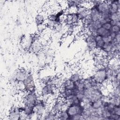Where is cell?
<instances>
[{
	"label": "cell",
	"mask_w": 120,
	"mask_h": 120,
	"mask_svg": "<svg viewBox=\"0 0 120 120\" xmlns=\"http://www.w3.org/2000/svg\"><path fill=\"white\" fill-rule=\"evenodd\" d=\"M59 120H70V117L66 110H62L57 113Z\"/></svg>",
	"instance_id": "cell-16"
},
{
	"label": "cell",
	"mask_w": 120,
	"mask_h": 120,
	"mask_svg": "<svg viewBox=\"0 0 120 120\" xmlns=\"http://www.w3.org/2000/svg\"><path fill=\"white\" fill-rule=\"evenodd\" d=\"M32 51L35 53H38L41 51L42 50V43L40 42L39 40L35 41L31 48Z\"/></svg>",
	"instance_id": "cell-14"
},
{
	"label": "cell",
	"mask_w": 120,
	"mask_h": 120,
	"mask_svg": "<svg viewBox=\"0 0 120 120\" xmlns=\"http://www.w3.org/2000/svg\"><path fill=\"white\" fill-rule=\"evenodd\" d=\"M89 17L93 22L99 21L101 17V14L98 12L96 6H92L90 8V14Z\"/></svg>",
	"instance_id": "cell-11"
},
{
	"label": "cell",
	"mask_w": 120,
	"mask_h": 120,
	"mask_svg": "<svg viewBox=\"0 0 120 120\" xmlns=\"http://www.w3.org/2000/svg\"><path fill=\"white\" fill-rule=\"evenodd\" d=\"M68 78L76 83L83 78V74L79 71H74L70 74Z\"/></svg>",
	"instance_id": "cell-13"
},
{
	"label": "cell",
	"mask_w": 120,
	"mask_h": 120,
	"mask_svg": "<svg viewBox=\"0 0 120 120\" xmlns=\"http://www.w3.org/2000/svg\"><path fill=\"white\" fill-rule=\"evenodd\" d=\"M76 87V83L74 82L68 78L62 80L61 84L59 89L73 90Z\"/></svg>",
	"instance_id": "cell-9"
},
{
	"label": "cell",
	"mask_w": 120,
	"mask_h": 120,
	"mask_svg": "<svg viewBox=\"0 0 120 120\" xmlns=\"http://www.w3.org/2000/svg\"><path fill=\"white\" fill-rule=\"evenodd\" d=\"M84 109L83 107L81 104H79L78 105H70L68 106L66 108V110L69 115L71 120V117L76 114H82Z\"/></svg>",
	"instance_id": "cell-3"
},
{
	"label": "cell",
	"mask_w": 120,
	"mask_h": 120,
	"mask_svg": "<svg viewBox=\"0 0 120 120\" xmlns=\"http://www.w3.org/2000/svg\"><path fill=\"white\" fill-rule=\"evenodd\" d=\"M76 96L80 100V101L81 102V101L83 99V98H84V93H83V91H79L77 94L76 95Z\"/></svg>",
	"instance_id": "cell-26"
},
{
	"label": "cell",
	"mask_w": 120,
	"mask_h": 120,
	"mask_svg": "<svg viewBox=\"0 0 120 120\" xmlns=\"http://www.w3.org/2000/svg\"><path fill=\"white\" fill-rule=\"evenodd\" d=\"M112 38H111V37L110 36H106V37H103V40L104 42V43H110L112 41Z\"/></svg>",
	"instance_id": "cell-25"
},
{
	"label": "cell",
	"mask_w": 120,
	"mask_h": 120,
	"mask_svg": "<svg viewBox=\"0 0 120 120\" xmlns=\"http://www.w3.org/2000/svg\"><path fill=\"white\" fill-rule=\"evenodd\" d=\"M100 14L109 10V1H98L95 5Z\"/></svg>",
	"instance_id": "cell-10"
},
{
	"label": "cell",
	"mask_w": 120,
	"mask_h": 120,
	"mask_svg": "<svg viewBox=\"0 0 120 120\" xmlns=\"http://www.w3.org/2000/svg\"><path fill=\"white\" fill-rule=\"evenodd\" d=\"M103 98L98 100L92 101V103H91V107L94 109H97L101 107L102 106V102Z\"/></svg>",
	"instance_id": "cell-18"
},
{
	"label": "cell",
	"mask_w": 120,
	"mask_h": 120,
	"mask_svg": "<svg viewBox=\"0 0 120 120\" xmlns=\"http://www.w3.org/2000/svg\"><path fill=\"white\" fill-rule=\"evenodd\" d=\"M111 32L110 30H106L103 28L102 27L98 29L96 33V35H99L102 37L109 36L111 34Z\"/></svg>",
	"instance_id": "cell-15"
},
{
	"label": "cell",
	"mask_w": 120,
	"mask_h": 120,
	"mask_svg": "<svg viewBox=\"0 0 120 120\" xmlns=\"http://www.w3.org/2000/svg\"><path fill=\"white\" fill-rule=\"evenodd\" d=\"M93 25L94 26V27H95V28L98 30V29L99 28H101L102 27V24L101 23V22L99 21H96V22H93Z\"/></svg>",
	"instance_id": "cell-24"
},
{
	"label": "cell",
	"mask_w": 120,
	"mask_h": 120,
	"mask_svg": "<svg viewBox=\"0 0 120 120\" xmlns=\"http://www.w3.org/2000/svg\"><path fill=\"white\" fill-rule=\"evenodd\" d=\"M48 15L46 11H42L38 12L35 18V22L38 27L44 24L45 20L48 18Z\"/></svg>",
	"instance_id": "cell-7"
},
{
	"label": "cell",
	"mask_w": 120,
	"mask_h": 120,
	"mask_svg": "<svg viewBox=\"0 0 120 120\" xmlns=\"http://www.w3.org/2000/svg\"><path fill=\"white\" fill-rule=\"evenodd\" d=\"M30 73V71L25 68H18L15 71L12 76L18 82H23Z\"/></svg>",
	"instance_id": "cell-4"
},
{
	"label": "cell",
	"mask_w": 120,
	"mask_h": 120,
	"mask_svg": "<svg viewBox=\"0 0 120 120\" xmlns=\"http://www.w3.org/2000/svg\"><path fill=\"white\" fill-rule=\"evenodd\" d=\"M76 88L80 91H82L85 89L83 78L76 82Z\"/></svg>",
	"instance_id": "cell-19"
},
{
	"label": "cell",
	"mask_w": 120,
	"mask_h": 120,
	"mask_svg": "<svg viewBox=\"0 0 120 120\" xmlns=\"http://www.w3.org/2000/svg\"><path fill=\"white\" fill-rule=\"evenodd\" d=\"M23 83L25 87L24 91L29 92L36 88V83L33 76L31 72L23 81Z\"/></svg>",
	"instance_id": "cell-5"
},
{
	"label": "cell",
	"mask_w": 120,
	"mask_h": 120,
	"mask_svg": "<svg viewBox=\"0 0 120 120\" xmlns=\"http://www.w3.org/2000/svg\"><path fill=\"white\" fill-rule=\"evenodd\" d=\"M39 99V95L36 88L28 92L27 95L23 98L22 101L23 104H30L35 105Z\"/></svg>",
	"instance_id": "cell-1"
},
{
	"label": "cell",
	"mask_w": 120,
	"mask_h": 120,
	"mask_svg": "<svg viewBox=\"0 0 120 120\" xmlns=\"http://www.w3.org/2000/svg\"><path fill=\"white\" fill-rule=\"evenodd\" d=\"M110 32L118 33L120 32V25H115L112 26L110 30Z\"/></svg>",
	"instance_id": "cell-21"
},
{
	"label": "cell",
	"mask_w": 120,
	"mask_h": 120,
	"mask_svg": "<svg viewBox=\"0 0 120 120\" xmlns=\"http://www.w3.org/2000/svg\"><path fill=\"white\" fill-rule=\"evenodd\" d=\"M95 40L97 45V48L100 49L104 44V42L103 40V37L99 35H96Z\"/></svg>",
	"instance_id": "cell-17"
},
{
	"label": "cell",
	"mask_w": 120,
	"mask_h": 120,
	"mask_svg": "<svg viewBox=\"0 0 120 120\" xmlns=\"http://www.w3.org/2000/svg\"><path fill=\"white\" fill-rule=\"evenodd\" d=\"M102 27L106 30H110L112 27V25H111V24L109 22H105V23L103 24L102 25Z\"/></svg>",
	"instance_id": "cell-23"
},
{
	"label": "cell",
	"mask_w": 120,
	"mask_h": 120,
	"mask_svg": "<svg viewBox=\"0 0 120 120\" xmlns=\"http://www.w3.org/2000/svg\"><path fill=\"white\" fill-rule=\"evenodd\" d=\"M56 88L49 84H45L41 87V95H45L49 97L52 96L56 94Z\"/></svg>",
	"instance_id": "cell-6"
},
{
	"label": "cell",
	"mask_w": 120,
	"mask_h": 120,
	"mask_svg": "<svg viewBox=\"0 0 120 120\" xmlns=\"http://www.w3.org/2000/svg\"><path fill=\"white\" fill-rule=\"evenodd\" d=\"M71 120H83V118H82V114H76V115L71 117Z\"/></svg>",
	"instance_id": "cell-27"
},
{
	"label": "cell",
	"mask_w": 120,
	"mask_h": 120,
	"mask_svg": "<svg viewBox=\"0 0 120 120\" xmlns=\"http://www.w3.org/2000/svg\"><path fill=\"white\" fill-rule=\"evenodd\" d=\"M109 11L111 14L120 11V0H110Z\"/></svg>",
	"instance_id": "cell-12"
},
{
	"label": "cell",
	"mask_w": 120,
	"mask_h": 120,
	"mask_svg": "<svg viewBox=\"0 0 120 120\" xmlns=\"http://www.w3.org/2000/svg\"><path fill=\"white\" fill-rule=\"evenodd\" d=\"M109 22L112 26L115 25H120V22H118L117 21L115 20H111Z\"/></svg>",
	"instance_id": "cell-28"
},
{
	"label": "cell",
	"mask_w": 120,
	"mask_h": 120,
	"mask_svg": "<svg viewBox=\"0 0 120 120\" xmlns=\"http://www.w3.org/2000/svg\"><path fill=\"white\" fill-rule=\"evenodd\" d=\"M83 37L86 45L90 51H92L97 48V45L95 40V35L84 31Z\"/></svg>",
	"instance_id": "cell-2"
},
{
	"label": "cell",
	"mask_w": 120,
	"mask_h": 120,
	"mask_svg": "<svg viewBox=\"0 0 120 120\" xmlns=\"http://www.w3.org/2000/svg\"><path fill=\"white\" fill-rule=\"evenodd\" d=\"M77 14L78 15L80 21H83L86 17L89 16L90 14V8H86L80 6L77 8Z\"/></svg>",
	"instance_id": "cell-8"
},
{
	"label": "cell",
	"mask_w": 120,
	"mask_h": 120,
	"mask_svg": "<svg viewBox=\"0 0 120 120\" xmlns=\"http://www.w3.org/2000/svg\"><path fill=\"white\" fill-rule=\"evenodd\" d=\"M108 120H120V115L115 114H112L109 117Z\"/></svg>",
	"instance_id": "cell-22"
},
{
	"label": "cell",
	"mask_w": 120,
	"mask_h": 120,
	"mask_svg": "<svg viewBox=\"0 0 120 120\" xmlns=\"http://www.w3.org/2000/svg\"><path fill=\"white\" fill-rule=\"evenodd\" d=\"M110 18L111 20H115L118 22H120V11L112 13L110 15Z\"/></svg>",
	"instance_id": "cell-20"
},
{
	"label": "cell",
	"mask_w": 120,
	"mask_h": 120,
	"mask_svg": "<svg viewBox=\"0 0 120 120\" xmlns=\"http://www.w3.org/2000/svg\"><path fill=\"white\" fill-rule=\"evenodd\" d=\"M114 39L116 40V42L118 44L120 43V32L118 33H117L116 36Z\"/></svg>",
	"instance_id": "cell-29"
}]
</instances>
